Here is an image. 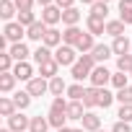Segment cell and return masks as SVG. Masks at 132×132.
<instances>
[{
  "instance_id": "cell-51",
  "label": "cell",
  "mask_w": 132,
  "mask_h": 132,
  "mask_svg": "<svg viewBox=\"0 0 132 132\" xmlns=\"http://www.w3.org/2000/svg\"><path fill=\"white\" fill-rule=\"evenodd\" d=\"M129 78H132V73H129Z\"/></svg>"
},
{
  "instance_id": "cell-26",
  "label": "cell",
  "mask_w": 132,
  "mask_h": 132,
  "mask_svg": "<svg viewBox=\"0 0 132 132\" xmlns=\"http://www.w3.org/2000/svg\"><path fill=\"white\" fill-rule=\"evenodd\" d=\"M83 106H86L88 111H93V109L98 106V88H93V86H88V88H86V96H83Z\"/></svg>"
},
{
  "instance_id": "cell-44",
  "label": "cell",
  "mask_w": 132,
  "mask_h": 132,
  "mask_svg": "<svg viewBox=\"0 0 132 132\" xmlns=\"http://www.w3.org/2000/svg\"><path fill=\"white\" fill-rule=\"evenodd\" d=\"M36 5H42V8H47V5H54V0H36Z\"/></svg>"
},
{
  "instance_id": "cell-21",
  "label": "cell",
  "mask_w": 132,
  "mask_h": 132,
  "mask_svg": "<svg viewBox=\"0 0 132 132\" xmlns=\"http://www.w3.org/2000/svg\"><path fill=\"white\" fill-rule=\"evenodd\" d=\"M11 98H13V104H16V109H18V111H26V109L31 106V101H34L29 91H16Z\"/></svg>"
},
{
  "instance_id": "cell-36",
  "label": "cell",
  "mask_w": 132,
  "mask_h": 132,
  "mask_svg": "<svg viewBox=\"0 0 132 132\" xmlns=\"http://www.w3.org/2000/svg\"><path fill=\"white\" fill-rule=\"evenodd\" d=\"M68 104H70V98L54 96V98H52V104H49V111H62V114H68Z\"/></svg>"
},
{
  "instance_id": "cell-32",
  "label": "cell",
  "mask_w": 132,
  "mask_h": 132,
  "mask_svg": "<svg viewBox=\"0 0 132 132\" xmlns=\"http://www.w3.org/2000/svg\"><path fill=\"white\" fill-rule=\"evenodd\" d=\"M47 129H49V119H47V117H42V114L31 117V127H29V132H47Z\"/></svg>"
},
{
  "instance_id": "cell-37",
  "label": "cell",
  "mask_w": 132,
  "mask_h": 132,
  "mask_svg": "<svg viewBox=\"0 0 132 132\" xmlns=\"http://www.w3.org/2000/svg\"><path fill=\"white\" fill-rule=\"evenodd\" d=\"M117 70L119 73H132V54H122V57H117Z\"/></svg>"
},
{
  "instance_id": "cell-25",
  "label": "cell",
  "mask_w": 132,
  "mask_h": 132,
  "mask_svg": "<svg viewBox=\"0 0 132 132\" xmlns=\"http://www.w3.org/2000/svg\"><path fill=\"white\" fill-rule=\"evenodd\" d=\"M34 62L36 65H42V62H47V60H54V49H49V47H44V44H39L36 49H34Z\"/></svg>"
},
{
  "instance_id": "cell-22",
  "label": "cell",
  "mask_w": 132,
  "mask_h": 132,
  "mask_svg": "<svg viewBox=\"0 0 132 132\" xmlns=\"http://www.w3.org/2000/svg\"><path fill=\"white\" fill-rule=\"evenodd\" d=\"M13 16H18L16 3H13V0H3V3H0V18H3L5 23H11V21H13Z\"/></svg>"
},
{
  "instance_id": "cell-49",
  "label": "cell",
  "mask_w": 132,
  "mask_h": 132,
  "mask_svg": "<svg viewBox=\"0 0 132 132\" xmlns=\"http://www.w3.org/2000/svg\"><path fill=\"white\" fill-rule=\"evenodd\" d=\"M98 132H111V129H98Z\"/></svg>"
},
{
  "instance_id": "cell-16",
  "label": "cell",
  "mask_w": 132,
  "mask_h": 132,
  "mask_svg": "<svg viewBox=\"0 0 132 132\" xmlns=\"http://www.w3.org/2000/svg\"><path fill=\"white\" fill-rule=\"evenodd\" d=\"M86 106H83V101H70L68 104V122H83V117H86Z\"/></svg>"
},
{
  "instance_id": "cell-20",
  "label": "cell",
  "mask_w": 132,
  "mask_h": 132,
  "mask_svg": "<svg viewBox=\"0 0 132 132\" xmlns=\"http://www.w3.org/2000/svg\"><path fill=\"white\" fill-rule=\"evenodd\" d=\"M111 52H114L117 57L129 54V52H132V42H129L127 36H119V39H114V42H111Z\"/></svg>"
},
{
  "instance_id": "cell-38",
  "label": "cell",
  "mask_w": 132,
  "mask_h": 132,
  "mask_svg": "<svg viewBox=\"0 0 132 132\" xmlns=\"http://www.w3.org/2000/svg\"><path fill=\"white\" fill-rule=\"evenodd\" d=\"M114 96H117V101H119L122 106H132V86H127V88L117 91Z\"/></svg>"
},
{
  "instance_id": "cell-40",
  "label": "cell",
  "mask_w": 132,
  "mask_h": 132,
  "mask_svg": "<svg viewBox=\"0 0 132 132\" xmlns=\"http://www.w3.org/2000/svg\"><path fill=\"white\" fill-rule=\"evenodd\" d=\"M13 3H16V8H18V11H34L36 0H13Z\"/></svg>"
},
{
  "instance_id": "cell-47",
  "label": "cell",
  "mask_w": 132,
  "mask_h": 132,
  "mask_svg": "<svg viewBox=\"0 0 132 132\" xmlns=\"http://www.w3.org/2000/svg\"><path fill=\"white\" fill-rule=\"evenodd\" d=\"M73 132H86V129L83 127H73Z\"/></svg>"
},
{
  "instance_id": "cell-45",
  "label": "cell",
  "mask_w": 132,
  "mask_h": 132,
  "mask_svg": "<svg viewBox=\"0 0 132 132\" xmlns=\"http://www.w3.org/2000/svg\"><path fill=\"white\" fill-rule=\"evenodd\" d=\"M80 3H86V5H88V8H91V5H93V3H98V0H80Z\"/></svg>"
},
{
  "instance_id": "cell-48",
  "label": "cell",
  "mask_w": 132,
  "mask_h": 132,
  "mask_svg": "<svg viewBox=\"0 0 132 132\" xmlns=\"http://www.w3.org/2000/svg\"><path fill=\"white\" fill-rule=\"evenodd\" d=\"M0 132H11V129H8V127H3V129H0Z\"/></svg>"
},
{
  "instance_id": "cell-2",
  "label": "cell",
  "mask_w": 132,
  "mask_h": 132,
  "mask_svg": "<svg viewBox=\"0 0 132 132\" xmlns=\"http://www.w3.org/2000/svg\"><path fill=\"white\" fill-rule=\"evenodd\" d=\"M78 49L75 47H68V44H60L57 49H54V60L60 62V68H73V65L78 62Z\"/></svg>"
},
{
  "instance_id": "cell-17",
  "label": "cell",
  "mask_w": 132,
  "mask_h": 132,
  "mask_svg": "<svg viewBox=\"0 0 132 132\" xmlns=\"http://www.w3.org/2000/svg\"><path fill=\"white\" fill-rule=\"evenodd\" d=\"M111 54H114V52H111V44H101V42H98V44L93 47V52H91V57L96 60V65H104Z\"/></svg>"
},
{
  "instance_id": "cell-1",
  "label": "cell",
  "mask_w": 132,
  "mask_h": 132,
  "mask_svg": "<svg viewBox=\"0 0 132 132\" xmlns=\"http://www.w3.org/2000/svg\"><path fill=\"white\" fill-rule=\"evenodd\" d=\"M93 68H96V60H93L91 54H80V57H78V62L70 68V75H73V80H75V83H83L86 78H91Z\"/></svg>"
},
{
  "instance_id": "cell-12",
  "label": "cell",
  "mask_w": 132,
  "mask_h": 132,
  "mask_svg": "<svg viewBox=\"0 0 132 132\" xmlns=\"http://www.w3.org/2000/svg\"><path fill=\"white\" fill-rule=\"evenodd\" d=\"M13 75H16L18 80H23V83H29L31 78H36V75H34V65H31V62H16Z\"/></svg>"
},
{
  "instance_id": "cell-42",
  "label": "cell",
  "mask_w": 132,
  "mask_h": 132,
  "mask_svg": "<svg viewBox=\"0 0 132 132\" xmlns=\"http://www.w3.org/2000/svg\"><path fill=\"white\" fill-rule=\"evenodd\" d=\"M132 13V0H119V16Z\"/></svg>"
},
{
  "instance_id": "cell-39",
  "label": "cell",
  "mask_w": 132,
  "mask_h": 132,
  "mask_svg": "<svg viewBox=\"0 0 132 132\" xmlns=\"http://www.w3.org/2000/svg\"><path fill=\"white\" fill-rule=\"evenodd\" d=\"M117 119H119V122H127V124H132V106H119V111H117Z\"/></svg>"
},
{
  "instance_id": "cell-4",
  "label": "cell",
  "mask_w": 132,
  "mask_h": 132,
  "mask_svg": "<svg viewBox=\"0 0 132 132\" xmlns=\"http://www.w3.org/2000/svg\"><path fill=\"white\" fill-rule=\"evenodd\" d=\"M3 36H5L11 44H18V42H23L26 29H23L18 21H11V23H5V26H3Z\"/></svg>"
},
{
  "instance_id": "cell-28",
  "label": "cell",
  "mask_w": 132,
  "mask_h": 132,
  "mask_svg": "<svg viewBox=\"0 0 132 132\" xmlns=\"http://www.w3.org/2000/svg\"><path fill=\"white\" fill-rule=\"evenodd\" d=\"M47 119H49V127H54V129L68 127V114H62V111H49Z\"/></svg>"
},
{
  "instance_id": "cell-15",
  "label": "cell",
  "mask_w": 132,
  "mask_h": 132,
  "mask_svg": "<svg viewBox=\"0 0 132 132\" xmlns=\"http://www.w3.org/2000/svg\"><path fill=\"white\" fill-rule=\"evenodd\" d=\"M8 52H11V57H13L16 62H29V57L34 54V52H31V49H29L23 42H18V44H11V49H8Z\"/></svg>"
},
{
  "instance_id": "cell-11",
  "label": "cell",
  "mask_w": 132,
  "mask_h": 132,
  "mask_svg": "<svg viewBox=\"0 0 132 132\" xmlns=\"http://www.w3.org/2000/svg\"><path fill=\"white\" fill-rule=\"evenodd\" d=\"M80 36H83V29H78V26H65L62 29V44H68V47H75L80 42Z\"/></svg>"
},
{
  "instance_id": "cell-10",
  "label": "cell",
  "mask_w": 132,
  "mask_h": 132,
  "mask_svg": "<svg viewBox=\"0 0 132 132\" xmlns=\"http://www.w3.org/2000/svg\"><path fill=\"white\" fill-rule=\"evenodd\" d=\"M36 68H39V75L47 78V80H52V78L60 75V62H57V60H47V62L36 65Z\"/></svg>"
},
{
  "instance_id": "cell-13",
  "label": "cell",
  "mask_w": 132,
  "mask_h": 132,
  "mask_svg": "<svg viewBox=\"0 0 132 132\" xmlns=\"http://www.w3.org/2000/svg\"><path fill=\"white\" fill-rule=\"evenodd\" d=\"M42 44L49 47V49H57V47L62 44V31H60L57 26H49L47 34H44V42H42Z\"/></svg>"
},
{
  "instance_id": "cell-31",
  "label": "cell",
  "mask_w": 132,
  "mask_h": 132,
  "mask_svg": "<svg viewBox=\"0 0 132 132\" xmlns=\"http://www.w3.org/2000/svg\"><path fill=\"white\" fill-rule=\"evenodd\" d=\"M114 98H117V96H114L109 88H98V109H104V111H106V109L114 104Z\"/></svg>"
},
{
  "instance_id": "cell-9",
  "label": "cell",
  "mask_w": 132,
  "mask_h": 132,
  "mask_svg": "<svg viewBox=\"0 0 132 132\" xmlns=\"http://www.w3.org/2000/svg\"><path fill=\"white\" fill-rule=\"evenodd\" d=\"M47 29H49V26H47V23L39 18L34 26H29V29H26V39H31V42H39V44H42V42H44V34H47Z\"/></svg>"
},
{
  "instance_id": "cell-41",
  "label": "cell",
  "mask_w": 132,
  "mask_h": 132,
  "mask_svg": "<svg viewBox=\"0 0 132 132\" xmlns=\"http://www.w3.org/2000/svg\"><path fill=\"white\" fill-rule=\"evenodd\" d=\"M111 132H132V124H127V122H119V119H117V122L111 124Z\"/></svg>"
},
{
  "instance_id": "cell-50",
  "label": "cell",
  "mask_w": 132,
  "mask_h": 132,
  "mask_svg": "<svg viewBox=\"0 0 132 132\" xmlns=\"http://www.w3.org/2000/svg\"><path fill=\"white\" fill-rule=\"evenodd\" d=\"M104 3H111V0H104Z\"/></svg>"
},
{
  "instance_id": "cell-35",
  "label": "cell",
  "mask_w": 132,
  "mask_h": 132,
  "mask_svg": "<svg viewBox=\"0 0 132 132\" xmlns=\"http://www.w3.org/2000/svg\"><path fill=\"white\" fill-rule=\"evenodd\" d=\"M127 86H129V75H127V73H119V70H117V73L111 75V88L122 91V88H127Z\"/></svg>"
},
{
  "instance_id": "cell-43",
  "label": "cell",
  "mask_w": 132,
  "mask_h": 132,
  "mask_svg": "<svg viewBox=\"0 0 132 132\" xmlns=\"http://www.w3.org/2000/svg\"><path fill=\"white\" fill-rule=\"evenodd\" d=\"M78 3V0H54V5L60 8V11H68V8H73Z\"/></svg>"
},
{
  "instance_id": "cell-3",
  "label": "cell",
  "mask_w": 132,
  "mask_h": 132,
  "mask_svg": "<svg viewBox=\"0 0 132 132\" xmlns=\"http://www.w3.org/2000/svg\"><path fill=\"white\" fill-rule=\"evenodd\" d=\"M111 75H114V73L106 68V65H96L88 80H91L93 88H106V86H111Z\"/></svg>"
},
{
  "instance_id": "cell-27",
  "label": "cell",
  "mask_w": 132,
  "mask_h": 132,
  "mask_svg": "<svg viewBox=\"0 0 132 132\" xmlns=\"http://www.w3.org/2000/svg\"><path fill=\"white\" fill-rule=\"evenodd\" d=\"M18 109H16V104H13V98L11 96H0V117H13Z\"/></svg>"
},
{
  "instance_id": "cell-7",
  "label": "cell",
  "mask_w": 132,
  "mask_h": 132,
  "mask_svg": "<svg viewBox=\"0 0 132 132\" xmlns=\"http://www.w3.org/2000/svg\"><path fill=\"white\" fill-rule=\"evenodd\" d=\"M86 31L93 36L106 34V18H96V16H86Z\"/></svg>"
},
{
  "instance_id": "cell-18",
  "label": "cell",
  "mask_w": 132,
  "mask_h": 132,
  "mask_svg": "<svg viewBox=\"0 0 132 132\" xmlns=\"http://www.w3.org/2000/svg\"><path fill=\"white\" fill-rule=\"evenodd\" d=\"M83 129L86 132H98L101 129V117L96 114V111H86V117H83Z\"/></svg>"
},
{
  "instance_id": "cell-14",
  "label": "cell",
  "mask_w": 132,
  "mask_h": 132,
  "mask_svg": "<svg viewBox=\"0 0 132 132\" xmlns=\"http://www.w3.org/2000/svg\"><path fill=\"white\" fill-rule=\"evenodd\" d=\"M96 44H98V42H96V36H93V34H88V31H83V36H80V42L75 44V49H78V54H91Z\"/></svg>"
},
{
  "instance_id": "cell-30",
  "label": "cell",
  "mask_w": 132,
  "mask_h": 132,
  "mask_svg": "<svg viewBox=\"0 0 132 132\" xmlns=\"http://www.w3.org/2000/svg\"><path fill=\"white\" fill-rule=\"evenodd\" d=\"M16 21L23 26V29H29V26H34L39 18H36V13L34 11H18V16H16Z\"/></svg>"
},
{
  "instance_id": "cell-6",
  "label": "cell",
  "mask_w": 132,
  "mask_h": 132,
  "mask_svg": "<svg viewBox=\"0 0 132 132\" xmlns=\"http://www.w3.org/2000/svg\"><path fill=\"white\" fill-rule=\"evenodd\" d=\"M5 122H8L5 127H8L11 132H29V127H31V117H23V111H16V114L8 117Z\"/></svg>"
},
{
  "instance_id": "cell-5",
  "label": "cell",
  "mask_w": 132,
  "mask_h": 132,
  "mask_svg": "<svg viewBox=\"0 0 132 132\" xmlns=\"http://www.w3.org/2000/svg\"><path fill=\"white\" fill-rule=\"evenodd\" d=\"M26 91L31 93V98H42L44 93H49V80L42 78V75H36V78H31L26 83Z\"/></svg>"
},
{
  "instance_id": "cell-23",
  "label": "cell",
  "mask_w": 132,
  "mask_h": 132,
  "mask_svg": "<svg viewBox=\"0 0 132 132\" xmlns=\"http://www.w3.org/2000/svg\"><path fill=\"white\" fill-rule=\"evenodd\" d=\"M16 83H18V78L13 75V73H0V93H13V88H16Z\"/></svg>"
},
{
  "instance_id": "cell-46",
  "label": "cell",
  "mask_w": 132,
  "mask_h": 132,
  "mask_svg": "<svg viewBox=\"0 0 132 132\" xmlns=\"http://www.w3.org/2000/svg\"><path fill=\"white\" fill-rule=\"evenodd\" d=\"M57 132H73V127H62V129H57Z\"/></svg>"
},
{
  "instance_id": "cell-34",
  "label": "cell",
  "mask_w": 132,
  "mask_h": 132,
  "mask_svg": "<svg viewBox=\"0 0 132 132\" xmlns=\"http://www.w3.org/2000/svg\"><path fill=\"white\" fill-rule=\"evenodd\" d=\"M88 16H96V18H106V16H109V3H104V0L93 3V5H91V11H88Z\"/></svg>"
},
{
  "instance_id": "cell-52",
  "label": "cell",
  "mask_w": 132,
  "mask_h": 132,
  "mask_svg": "<svg viewBox=\"0 0 132 132\" xmlns=\"http://www.w3.org/2000/svg\"><path fill=\"white\" fill-rule=\"evenodd\" d=\"M129 54H132V52H129Z\"/></svg>"
},
{
  "instance_id": "cell-29",
  "label": "cell",
  "mask_w": 132,
  "mask_h": 132,
  "mask_svg": "<svg viewBox=\"0 0 132 132\" xmlns=\"http://www.w3.org/2000/svg\"><path fill=\"white\" fill-rule=\"evenodd\" d=\"M49 93H52V96H62V93H68V83L62 80V75H57V78L49 80Z\"/></svg>"
},
{
  "instance_id": "cell-8",
  "label": "cell",
  "mask_w": 132,
  "mask_h": 132,
  "mask_svg": "<svg viewBox=\"0 0 132 132\" xmlns=\"http://www.w3.org/2000/svg\"><path fill=\"white\" fill-rule=\"evenodd\" d=\"M42 21H44L47 26H57V23L62 21V11H60L57 5H47V8H42Z\"/></svg>"
},
{
  "instance_id": "cell-19",
  "label": "cell",
  "mask_w": 132,
  "mask_h": 132,
  "mask_svg": "<svg viewBox=\"0 0 132 132\" xmlns=\"http://www.w3.org/2000/svg\"><path fill=\"white\" fill-rule=\"evenodd\" d=\"M80 18H83V13H80L78 5H73V8H68V11H62V23H65V26H78Z\"/></svg>"
},
{
  "instance_id": "cell-33",
  "label": "cell",
  "mask_w": 132,
  "mask_h": 132,
  "mask_svg": "<svg viewBox=\"0 0 132 132\" xmlns=\"http://www.w3.org/2000/svg\"><path fill=\"white\" fill-rule=\"evenodd\" d=\"M68 96L70 101H83V96H86V88H83V83H73V86H68Z\"/></svg>"
},
{
  "instance_id": "cell-24",
  "label": "cell",
  "mask_w": 132,
  "mask_h": 132,
  "mask_svg": "<svg viewBox=\"0 0 132 132\" xmlns=\"http://www.w3.org/2000/svg\"><path fill=\"white\" fill-rule=\"evenodd\" d=\"M124 21H119V18H111V21H106V34L111 36V39H119V36H124Z\"/></svg>"
}]
</instances>
